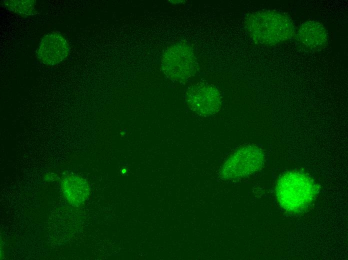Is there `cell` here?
Segmentation results:
<instances>
[{
    "mask_svg": "<svg viewBox=\"0 0 348 260\" xmlns=\"http://www.w3.org/2000/svg\"><path fill=\"white\" fill-rule=\"evenodd\" d=\"M250 38L256 43L274 46L287 42L295 35L294 24L286 14L265 10L248 14L244 21Z\"/></svg>",
    "mask_w": 348,
    "mask_h": 260,
    "instance_id": "1",
    "label": "cell"
},
{
    "mask_svg": "<svg viewBox=\"0 0 348 260\" xmlns=\"http://www.w3.org/2000/svg\"><path fill=\"white\" fill-rule=\"evenodd\" d=\"M318 188L308 175L300 172L289 171L282 175L276 184V193L280 205L292 213L298 212L314 200Z\"/></svg>",
    "mask_w": 348,
    "mask_h": 260,
    "instance_id": "2",
    "label": "cell"
},
{
    "mask_svg": "<svg viewBox=\"0 0 348 260\" xmlns=\"http://www.w3.org/2000/svg\"><path fill=\"white\" fill-rule=\"evenodd\" d=\"M163 73L174 82H184L195 75L198 68L192 46L186 42H178L168 48L161 60Z\"/></svg>",
    "mask_w": 348,
    "mask_h": 260,
    "instance_id": "3",
    "label": "cell"
},
{
    "mask_svg": "<svg viewBox=\"0 0 348 260\" xmlns=\"http://www.w3.org/2000/svg\"><path fill=\"white\" fill-rule=\"evenodd\" d=\"M265 158L262 150L256 145L240 147L224 162L220 170V176L228 180L248 177L262 168Z\"/></svg>",
    "mask_w": 348,
    "mask_h": 260,
    "instance_id": "4",
    "label": "cell"
},
{
    "mask_svg": "<svg viewBox=\"0 0 348 260\" xmlns=\"http://www.w3.org/2000/svg\"><path fill=\"white\" fill-rule=\"evenodd\" d=\"M186 100L192 112L204 117L216 114L222 105L220 92L214 85L206 82L190 86L186 92Z\"/></svg>",
    "mask_w": 348,
    "mask_h": 260,
    "instance_id": "5",
    "label": "cell"
},
{
    "mask_svg": "<svg viewBox=\"0 0 348 260\" xmlns=\"http://www.w3.org/2000/svg\"><path fill=\"white\" fill-rule=\"evenodd\" d=\"M70 52V48L64 36L57 32H50L41 40L36 56L43 64L54 66L64 60Z\"/></svg>",
    "mask_w": 348,
    "mask_h": 260,
    "instance_id": "6",
    "label": "cell"
},
{
    "mask_svg": "<svg viewBox=\"0 0 348 260\" xmlns=\"http://www.w3.org/2000/svg\"><path fill=\"white\" fill-rule=\"evenodd\" d=\"M296 42L304 50L318 52L326 46L328 36L326 28L319 22L308 20L302 24L295 34Z\"/></svg>",
    "mask_w": 348,
    "mask_h": 260,
    "instance_id": "7",
    "label": "cell"
},
{
    "mask_svg": "<svg viewBox=\"0 0 348 260\" xmlns=\"http://www.w3.org/2000/svg\"><path fill=\"white\" fill-rule=\"evenodd\" d=\"M61 188L64 198L73 206L82 204L90 194V188L87 181L76 174L64 176L62 179Z\"/></svg>",
    "mask_w": 348,
    "mask_h": 260,
    "instance_id": "8",
    "label": "cell"
},
{
    "mask_svg": "<svg viewBox=\"0 0 348 260\" xmlns=\"http://www.w3.org/2000/svg\"><path fill=\"white\" fill-rule=\"evenodd\" d=\"M4 6L14 12L20 15L30 16L34 14V0H6Z\"/></svg>",
    "mask_w": 348,
    "mask_h": 260,
    "instance_id": "9",
    "label": "cell"
}]
</instances>
